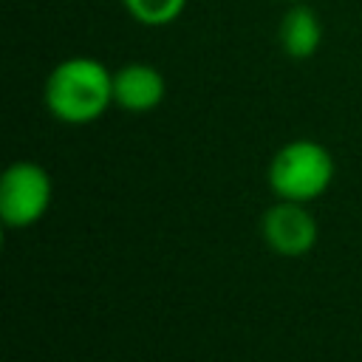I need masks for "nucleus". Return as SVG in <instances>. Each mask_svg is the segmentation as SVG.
Instances as JSON below:
<instances>
[{"label":"nucleus","mask_w":362,"mask_h":362,"mask_svg":"<svg viewBox=\"0 0 362 362\" xmlns=\"http://www.w3.org/2000/svg\"><path fill=\"white\" fill-rule=\"evenodd\" d=\"M277 40L286 57L291 59H311L322 45V23L317 11L305 3H291V8L280 17Z\"/></svg>","instance_id":"obj_6"},{"label":"nucleus","mask_w":362,"mask_h":362,"mask_svg":"<svg viewBox=\"0 0 362 362\" xmlns=\"http://www.w3.org/2000/svg\"><path fill=\"white\" fill-rule=\"evenodd\" d=\"M51 175L37 161H14L0 178V218L8 229H28L51 206Z\"/></svg>","instance_id":"obj_3"},{"label":"nucleus","mask_w":362,"mask_h":362,"mask_svg":"<svg viewBox=\"0 0 362 362\" xmlns=\"http://www.w3.org/2000/svg\"><path fill=\"white\" fill-rule=\"evenodd\" d=\"M260 235L280 257H303L317 243V218L297 201H277L263 212Z\"/></svg>","instance_id":"obj_4"},{"label":"nucleus","mask_w":362,"mask_h":362,"mask_svg":"<svg viewBox=\"0 0 362 362\" xmlns=\"http://www.w3.org/2000/svg\"><path fill=\"white\" fill-rule=\"evenodd\" d=\"M42 102L62 124H90L113 105V74L93 57H65L45 76Z\"/></svg>","instance_id":"obj_1"},{"label":"nucleus","mask_w":362,"mask_h":362,"mask_svg":"<svg viewBox=\"0 0 362 362\" xmlns=\"http://www.w3.org/2000/svg\"><path fill=\"white\" fill-rule=\"evenodd\" d=\"M334 170V156L325 144L314 139H294L272 156L269 187L280 201L308 204L331 187Z\"/></svg>","instance_id":"obj_2"},{"label":"nucleus","mask_w":362,"mask_h":362,"mask_svg":"<svg viewBox=\"0 0 362 362\" xmlns=\"http://www.w3.org/2000/svg\"><path fill=\"white\" fill-rule=\"evenodd\" d=\"M122 6L136 23L147 28H161L184 14L187 0H122Z\"/></svg>","instance_id":"obj_7"},{"label":"nucleus","mask_w":362,"mask_h":362,"mask_svg":"<svg viewBox=\"0 0 362 362\" xmlns=\"http://www.w3.org/2000/svg\"><path fill=\"white\" fill-rule=\"evenodd\" d=\"M286 3H303V0H286Z\"/></svg>","instance_id":"obj_8"},{"label":"nucleus","mask_w":362,"mask_h":362,"mask_svg":"<svg viewBox=\"0 0 362 362\" xmlns=\"http://www.w3.org/2000/svg\"><path fill=\"white\" fill-rule=\"evenodd\" d=\"M164 74L150 62H127L113 71V105L127 113H147L164 102Z\"/></svg>","instance_id":"obj_5"}]
</instances>
